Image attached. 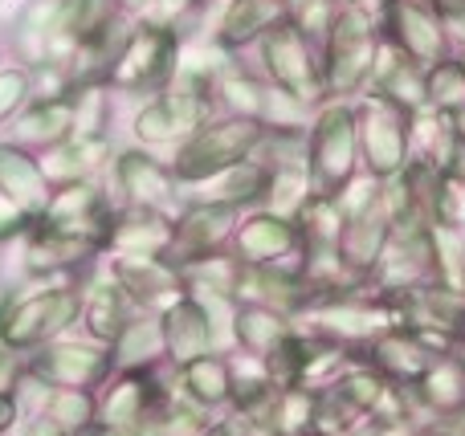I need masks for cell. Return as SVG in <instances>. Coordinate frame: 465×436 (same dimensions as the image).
Here are the masks:
<instances>
[{
  "label": "cell",
  "mask_w": 465,
  "mask_h": 436,
  "mask_svg": "<svg viewBox=\"0 0 465 436\" xmlns=\"http://www.w3.org/2000/svg\"><path fill=\"white\" fill-rule=\"evenodd\" d=\"M196 436H265V432L257 429L253 421H245V416H237V412H229V408H225V416L209 421Z\"/></svg>",
  "instance_id": "42"
},
{
  "label": "cell",
  "mask_w": 465,
  "mask_h": 436,
  "mask_svg": "<svg viewBox=\"0 0 465 436\" xmlns=\"http://www.w3.org/2000/svg\"><path fill=\"white\" fill-rule=\"evenodd\" d=\"M25 436H70L65 429H57L54 421H45V416H33L29 429H25Z\"/></svg>",
  "instance_id": "44"
},
{
  "label": "cell",
  "mask_w": 465,
  "mask_h": 436,
  "mask_svg": "<svg viewBox=\"0 0 465 436\" xmlns=\"http://www.w3.org/2000/svg\"><path fill=\"white\" fill-rule=\"evenodd\" d=\"M355 102V131H360V163L368 176L388 179L409 163V114L376 94H360Z\"/></svg>",
  "instance_id": "11"
},
{
  "label": "cell",
  "mask_w": 465,
  "mask_h": 436,
  "mask_svg": "<svg viewBox=\"0 0 465 436\" xmlns=\"http://www.w3.org/2000/svg\"><path fill=\"white\" fill-rule=\"evenodd\" d=\"M232 253L245 266H294L302 257V233H298L294 217H282L270 208H253L241 217L237 233H232Z\"/></svg>",
  "instance_id": "17"
},
{
  "label": "cell",
  "mask_w": 465,
  "mask_h": 436,
  "mask_svg": "<svg viewBox=\"0 0 465 436\" xmlns=\"http://www.w3.org/2000/svg\"><path fill=\"white\" fill-rule=\"evenodd\" d=\"M241 217H245V212L225 208V204L184 200L176 208V241H172L168 257L176 261V266H184V261H193V257H209V253L229 249Z\"/></svg>",
  "instance_id": "18"
},
{
  "label": "cell",
  "mask_w": 465,
  "mask_h": 436,
  "mask_svg": "<svg viewBox=\"0 0 465 436\" xmlns=\"http://www.w3.org/2000/svg\"><path fill=\"white\" fill-rule=\"evenodd\" d=\"M209 119H217V102L209 94H196V90H163V94H152L143 106H139L135 122V143L147 147V151H176L180 143L196 135Z\"/></svg>",
  "instance_id": "10"
},
{
  "label": "cell",
  "mask_w": 465,
  "mask_h": 436,
  "mask_svg": "<svg viewBox=\"0 0 465 436\" xmlns=\"http://www.w3.org/2000/svg\"><path fill=\"white\" fill-rule=\"evenodd\" d=\"M103 269L147 315H160V310H168L172 302L188 294L184 274H180V266L168 253H106Z\"/></svg>",
  "instance_id": "13"
},
{
  "label": "cell",
  "mask_w": 465,
  "mask_h": 436,
  "mask_svg": "<svg viewBox=\"0 0 465 436\" xmlns=\"http://www.w3.org/2000/svg\"><path fill=\"white\" fill-rule=\"evenodd\" d=\"M114 160V143L111 135H74L62 147L41 155L49 184H78V179H103L106 168Z\"/></svg>",
  "instance_id": "28"
},
{
  "label": "cell",
  "mask_w": 465,
  "mask_h": 436,
  "mask_svg": "<svg viewBox=\"0 0 465 436\" xmlns=\"http://www.w3.org/2000/svg\"><path fill=\"white\" fill-rule=\"evenodd\" d=\"M335 13H339L335 0H282V21L294 24L298 33H306L319 45L327 37L331 21H335Z\"/></svg>",
  "instance_id": "38"
},
{
  "label": "cell",
  "mask_w": 465,
  "mask_h": 436,
  "mask_svg": "<svg viewBox=\"0 0 465 436\" xmlns=\"http://www.w3.org/2000/svg\"><path fill=\"white\" fill-rule=\"evenodd\" d=\"M180 49H184V37L176 29L135 21L106 86L119 90V94H163L176 82Z\"/></svg>",
  "instance_id": "7"
},
{
  "label": "cell",
  "mask_w": 465,
  "mask_h": 436,
  "mask_svg": "<svg viewBox=\"0 0 465 436\" xmlns=\"http://www.w3.org/2000/svg\"><path fill=\"white\" fill-rule=\"evenodd\" d=\"M363 94L384 98V102H392L404 114L425 111L429 106L425 102V65H417L409 53L380 41V53H376V65H371V78Z\"/></svg>",
  "instance_id": "24"
},
{
  "label": "cell",
  "mask_w": 465,
  "mask_h": 436,
  "mask_svg": "<svg viewBox=\"0 0 465 436\" xmlns=\"http://www.w3.org/2000/svg\"><path fill=\"white\" fill-rule=\"evenodd\" d=\"M21 367H25V380L41 383V388L98 392L114 375V351L106 343L86 339V334H78V339L62 334V339L21 355Z\"/></svg>",
  "instance_id": "9"
},
{
  "label": "cell",
  "mask_w": 465,
  "mask_h": 436,
  "mask_svg": "<svg viewBox=\"0 0 465 436\" xmlns=\"http://www.w3.org/2000/svg\"><path fill=\"white\" fill-rule=\"evenodd\" d=\"M380 41H384V33H380L376 0L339 8L327 37H322V82H327V98H347L351 102V98H360L368 90Z\"/></svg>",
  "instance_id": "2"
},
{
  "label": "cell",
  "mask_w": 465,
  "mask_h": 436,
  "mask_svg": "<svg viewBox=\"0 0 465 436\" xmlns=\"http://www.w3.org/2000/svg\"><path fill=\"white\" fill-rule=\"evenodd\" d=\"M13 119L16 122H13V131H8V143L25 147V151H33V155L54 151L65 139H74V90L29 98Z\"/></svg>",
  "instance_id": "21"
},
{
  "label": "cell",
  "mask_w": 465,
  "mask_h": 436,
  "mask_svg": "<svg viewBox=\"0 0 465 436\" xmlns=\"http://www.w3.org/2000/svg\"><path fill=\"white\" fill-rule=\"evenodd\" d=\"M360 131H355V102L327 98L306 127V179L311 192L335 196L351 176H360Z\"/></svg>",
  "instance_id": "4"
},
{
  "label": "cell",
  "mask_w": 465,
  "mask_h": 436,
  "mask_svg": "<svg viewBox=\"0 0 465 436\" xmlns=\"http://www.w3.org/2000/svg\"><path fill=\"white\" fill-rule=\"evenodd\" d=\"M257 62L262 78L278 86L286 98H294L302 111H319L327 102V82H322V45L298 33L294 24L278 21L257 41Z\"/></svg>",
  "instance_id": "5"
},
{
  "label": "cell",
  "mask_w": 465,
  "mask_h": 436,
  "mask_svg": "<svg viewBox=\"0 0 465 436\" xmlns=\"http://www.w3.org/2000/svg\"><path fill=\"white\" fill-rule=\"evenodd\" d=\"M103 184L114 208H155V212H172L176 217V208L184 204L172 163H163L160 155L139 143L114 151Z\"/></svg>",
  "instance_id": "8"
},
{
  "label": "cell",
  "mask_w": 465,
  "mask_h": 436,
  "mask_svg": "<svg viewBox=\"0 0 465 436\" xmlns=\"http://www.w3.org/2000/svg\"><path fill=\"white\" fill-rule=\"evenodd\" d=\"M209 5V0H152V5L143 8V13L135 16V21H147V24H163V29H176L180 37L188 33V24L201 16V8Z\"/></svg>",
  "instance_id": "39"
},
{
  "label": "cell",
  "mask_w": 465,
  "mask_h": 436,
  "mask_svg": "<svg viewBox=\"0 0 465 436\" xmlns=\"http://www.w3.org/2000/svg\"><path fill=\"white\" fill-rule=\"evenodd\" d=\"M294 225L302 233V253H339V237H343V212H339L335 196L311 192L294 212Z\"/></svg>",
  "instance_id": "35"
},
{
  "label": "cell",
  "mask_w": 465,
  "mask_h": 436,
  "mask_svg": "<svg viewBox=\"0 0 465 436\" xmlns=\"http://www.w3.org/2000/svg\"><path fill=\"white\" fill-rule=\"evenodd\" d=\"M37 416H45V421H54L57 429L78 436L82 429H90V424L98 421V392H86V388H45V392H41Z\"/></svg>",
  "instance_id": "36"
},
{
  "label": "cell",
  "mask_w": 465,
  "mask_h": 436,
  "mask_svg": "<svg viewBox=\"0 0 465 436\" xmlns=\"http://www.w3.org/2000/svg\"><path fill=\"white\" fill-rule=\"evenodd\" d=\"M33 212H25V208H16L13 200H5L0 196V245H8V241H16V237H25L33 228Z\"/></svg>",
  "instance_id": "41"
},
{
  "label": "cell",
  "mask_w": 465,
  "mask_h": 436,
  "mask_svg": "<svg viewBox=\"0 0 465 436\" xmlns=\"http://www.w3.org/2000/svg\"><path fill=\"white\" fill-rule=\"evenodd\" d=\"M114 351V372H160L168 363V347H163V326L160 315H147L139 310L127 323V331L111 343Z\"/></svg>",
  "instance_id": "33"
},
{
  "label": "cell",
  "mask_w": 465,
  "mask_h": 436,
  "mask_svg": "<svg viewBox=\"0 0 465 436\" xmlns=\"http://www.w3.org/2000/svg\"><path fill=\"white\" fill-rule=\"evenodd\" d=\"M16 416H21V400H16L13 392H0V432L13 429Z\"/></svg>",
  "instance_id": "43"
},
{
  "label": "cell",
  "mask_w": 465,
  "mask_h": 436,
  "mask_svg": "<svg viewBox=\"0 0 465 436\" xmlns=\"http://www.w3.org/2000/svg\"><path fill=\"white\" fill-rule=\"evenodd\" d=\"M355 359H363L368 367H376L388 383H401V388H412V383L425 375V367L437 359V351L420 339L409 326H388L384 334H376L371 343H363L360 351H351Z\"/></svg>",
  "instance_id": "20"
},
{
  "label": "cell",
  "mask_w": 465,
  "mask_h": 436,
  "mask_svg": "<svg viewBox=\"0 0 465 436\" xmlns=\"http://www.w3.org/2000/svg\"><path fill=\"white\" fill-rule=\"evenodd\" d=\"M232 302H253V306H270L298 318L306 310V302H311V290H306V282L298 277L294 266H245L241 261Z\"/></svg>",
  "instance_id": "23"
},
{
  "label": "cell",
  "mask_w": 465,
  "mask_h": 436,
  "mask_svg": "<svg viewBox=\"0 0 465 436\" xmlns=\"http://www.w3.org/2000/svg\"><path fill=\"white\" fill-rule=\"evenodd\" d=\"M176 383L193 404L204 408V412H225L229 392H232V359L225 351L201 355V359H193V363L176 367Z\"/></svg>",
  "instance_id": "34"
},
{
  "label": "cell",
  "mask_w": 465,
  "mask_h": 436,
  "mask_svg": "<svg viewBox=\"0 0 465 436\" xmlns=\"http://www.w3.org/2000/svg\"><path fill=\"white\" fill-rule=\"evenodd\" d=\"M147 5H152V0H114V8H123L127 16H139Z\"/></svg>",
  "instance_id": "45"
},
{
  "label": "cell",
  "mask_w": 465,
  "mask_h": 436,
  "mask_svg": "<svg viewBox=\"0 0 465 436\" xmlns=\"http://www.w3.org/2000/svg\"><path fill=\"white\" fill-rule=\"evenodd\" d=\"M78 436H127V432H114V429H106V424H98V421H94L90 429H82Z\"/></svg>",
  "instance_id": "46"
},
{
  "label": "cell",
  "mask_w": 465,
  "mask_h": 436,
  "mask_svg": "<svg viewBox=\"0 0 465 436\" xmlns=\"http://www.w3.org/2000/svg\"><path fill=\"white\" fill-rule=\"evenodd\" d=\"M294 326L298 323L290 315H282V310L237 302V306H232V318H229V343H232V351H241V355L265 359Z\"/></svg>",
  "instance_id": "31"
},
{
  "label": "cell",
  "mask_w": 465,
  "mask_h": 436,
  "mask_svg": "<svg viewBox=\"0 0 465 436\" xmlns=\"http://www.w3.org/2000/svg\"><path fill=\"white\" fill-rule=\"evenodd\" d=\"M25 241V274L29 277H90L103 261V245L82 233L49 228L33 220Z\"/></svg>",
  "instance_id": "15"
},
{
  "label": "cell",
  "mask_w": 465,
  "mask_h": 436,
  "mask_svg": "<svg viewBox=\"0 0 465 436\" xmlns=\"http://www.w3.org/2000/svg\"><path fill=\"white\" fill-rule=\"evenodd\" d=\"M409 392H412V404H417L420 416H458V412H465V359L458 355V351L437 355Z\"/></svg>",
  "instance_id": "30"
},
{
  "label": "cell",
  "mask_w": 465,
  "mask_h": 436,
  "mask_svg": "<svg viewBox=\"0 0 465 436\" xmlns=\"http://www.w3.org/2000/svg\"><path fill=\"white\" fill-rule=\"evenodd\" d=\"M176 217L155 208H114L106 253H172Z\"/></svg>",
  "instance_id": "27"
},
{
  "label": "cell",
  "mask_w": 465,
  "mask_h": 436,
  "mask_svg": "<svg viewBox=\"0 0 465 436\" xmlns=\"http://www.w3.org/2000/svg\"><path fill=\"white\" fill-rule=\"evenodd\" d=\"M49 192L54 184L45 179V168H41V155L25 151V147L0 139V196L13 200L16 208L41 217V208L49 204Z\"/></svg>",
  "instance_id": "29"
},
{
  "label": "cell",
  "mask_w": 465,
  "mask_h": 436,
  "mask_svg": "<svg viewBox=\"0 0 465 436\" xmlns=\"http://www.w3.org/2000/svg\"><path fill=\"white\" fill-rule=\"evenodd\" d=\"M265 131L270 127H262V122H253V119H237V114H217V119H209L188 143H180L176 151H172V171H176L180 188L201 184V179L217 176V171H229L232 163L253 160Z\"/></svg>",
  "instance_id": "6"
},
{
  "label": "cell",
  "mask_w": 465,
  "mask_h": 436,
  "mask_svg": "<svg viewBox=\"0 0 465 436\" xmlns=\"http://www.w3.org/2000/svg\"><path fill=\"white\" fill-rule=\"evenodd\" d=\"M278 21L282 0H229L213 29V45H221L225 53H241L245 45H257Z\"/></svg>",
  "instance_id": "32"
},
{
  "label": "cell",
  "mask_w": 465,
  "mask_h": 436,
  "mask_svg": "<svg viewBox=\"0 0 465 436\" xmlns=\"http://www.w3.org/2000/svg\"><path fill=\"white\" fill-rule=\"evenodd\" d=\"M335 5L343 8V5H368V0H335Z\"/></svg>",
  "instance_id": "48"
},
{
  "label": "cell",
  "mask_w": 465,
  "mask_h": 436,
  "mask_svg": "<svg viewBox=\"0 0 465 436\" xmlns=\"http://www.w3.org/2000/svg\"><path fill=\"white\" fill-rule=\"evenodd\" d=\"M388 237H392V220H388L384 204H368L363 212H351L343 217V237H339V261L351 277H363L368 282L371 269H376L380 253H384Z\"/></svg>",
  "instance_id": "26"
},
{
  "label": "cell",
  "mask_w": 465,
  "mask_h": 436,
  "mask_svg": "<svg viewBox=\"0 0 465 436\" xmlns=\"http://www.w3.org/2000/svg\"><path fill=\"white\" fill-rule=\"evenodd\" d=\"M90 277H29V290H8L0 298V347L29 355L70 334L82 318Z\"/></svg>",
  "instance_id": "1"
},
{
  "label": "cell",
  "mask_w": 465,
  "mask_h": 436,
  "mask_svg": "<svg viewBox=\"0 0 465 436\" xmlns=\"http://www.w3.org/2000/svg\"><path fill=\"white\" fill-rule=\"evenodd\" d=\"M425 102L441 114L465 111V57L450 53L425 70Z\"/></svg>",
  "instance_id": "37"
},
{
  "label": "cell",
  "mask_w": 465,
  "mask_h": 436,
  "mask_svg": "<svg viewBox=\"0 0 465 436\" xmlns=\"http://www.w3.org/2000/svg\"><path fill=\"white\" fill-rule=\"evenodd\" d=\"M160 326H163V347H168L172 367H184L201 355H213V351H232L229 326L217 323L196 294H184L168 310H160Z\"/></svg>",
  "instance_id": "16"
},
{
  "label": "cell",
  "mask_w": 465,
  "mask_h": 436,
  "mask_svg": "<svg viewBox=\"0 0 465 436\" xmlns=\"http://www.w3.org/2000/svg\"><path fill=\"white\" fill-rule=\"evenodd\" d=\"M453 127H458V135L465 139V111H461V114H453Z\"/></svg>",
  "instance_id": "47"
},
{
  "label": "cell",
  "mask_w": 465,
  "mask_h": 436,
  "mask_svg": "<svg viewBox=\"0 0 465 436\" xmlns=\"http://www.w3.org/2000/svg\"><path fill=\"white\" fill-rule=\"evenodd\" d=\"M302 331L319 334V339L335 343L343 351H360L363 343H371L376 334H384L388 326H396V306L388 294H380L371 282H360L355 290L327 294V298H311L306 310L294 318Z\"/></svg>",
  "instance_id": "3"
},
{
  "label": "cell",
  "mask_w": 465,
  "mask_h": 436,
  "mask_svg": "<svg viewBox=\"0 0 465 436\" xmlns=\"http://www.w3.org/2000/svg\"><path fill=\"white\" fill-rule=\"evenodd\" d=\"M380 33L388 45L409 53L417 65H433L450 57V33H445V16L433 0H376Z\"/></svg>",
  "instance_id": "12"
},
{
  "label": "cell",
  "mask_w": 465,
  "mask_h": 436,
  "mask_svg": "<svg viewBox=\"0 0 465 436\" xmlns=\"http://www.w3.org/2000/svg\"><path fill=\"white\" fill-rule=\"evenodd\" d=\"M33 98V78L25 65H13V70H0V127L13 122V114L21 111Z\"/></svg>",
  "instance_id": "40"
},
{
  "label": "cell",
  "mask_w": 465,
  "mask_h": 436,
  "mask_svg": "<svg viewBox=\"0 0 465 436\" xmlns=\"http://www.w3.org/2000/svg\"><path fill=\"white\" fill-rule=\"evenodd\" d=\"M380 294H404L433 282V245L429 228H392L376 269L368 277Z\"/></svg>",
  "instance_id": "19"
},
{
  "label": "cell",
  "mask_w": 465,
  "mask_h": 436,
  "mask_svg": "<svg viewBox=\"0 0 465 436\" xmlns=\"http://www.w3.org/2000/svg\"><path fill=\"white\" fill-rule=\"evenodd\" d=\"M270 179H273V168L253 155V160L232 163L229 171H217V176L201 179V184L180 188V196L184 200H204V204H225V208H237V212H253L270 196Z\"/></svg>",
  "instance_id": "22"
},
{
  "label": "cell",
  "mask_w": 465,
  "mask_h": 436,
  "mask_svg": "<svg viewBox=\"0 0 465 436\" xmlns=\"http://www.w3.org/2000/svg\"><path fill=\"white\" fill-rule=\"evenodd\" d=\"M172 388V367L160 372H114L98 392V424L139 436Z\"/></svg>",
  "instance_id": "14"
},
{
  "label": "cell",
  "mask_w": 465,
  "mask_h": 436,
  "mask_svg": "<svg viewBox=\"0 0 465 436\" xmlns=\"http://www.w3.org/2000/svg\"><path fill=\"white\" fill-rule=\"evenodd\" d=\"M135 315H139V306L119 290V286H114V277L106 274L103 261H98L94 277L86 282V298H82V318H78L82 334L111 347V343L127 331V323Z\"/></svg>",
  "instance_id": "25"
}]
</instances>
